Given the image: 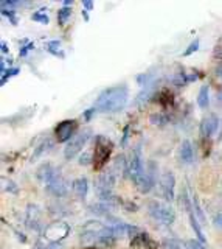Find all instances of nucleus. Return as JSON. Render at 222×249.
I'll use <instances>...</instances> for the list:
<instances>
[{
    "label": "nucleus",
    "instance_id": "32",
    "mask_svg": "<svg viewBox=\"0 0 222 249\" xmlns=\"http://www.w3.org/2000/svg\"><path fill=\"white\" fill-rule=\"evenodd\" d=\"M183 249H188V248H187V246H185V248H183Z\"/></svg>",
    "mask_w": 222,
    "mask_h": 249
},
{
    "label": "nucleus",
    "instance_id": "14",
    "mask_svg": "<svg viewBox=\"0 0 222 249\" xmlns=\"http://www.w3.org/2000/svg\"><path fill=\"white\" fill-rule=\"evenodd\" d=\"M87 179L86 178H78V179H75V181L72 182V189L75 192V195L78 196L79 199H84L86 198V195H87V190H89V187H87Z\"/></svg>",
    "mask_w": 222,
    "mask_h": 249
},
{
    "label": "nucleus",
    "instance_id": "21",
    "mask_svg": "<svg viewBox=\"0 0 222 249\" xmlns=\"http://www.w3.org/2000/svg\"><path fill=\"white\" fill-rule=\"evenodd\" d=\"M68 16H70V10H68L67 6H64L63 10H59V14H58V20H59V23H64Z\"/></svg>",
    "mask_w": 222,
    "mask_h": 249
},
{
    "label": "nucleus",
    "instance_id": "20",
    "mask_svg": "<svg viewBox=\"0 0 222 249\" xmlns=\"http://www.w3.org/2000/svg\"><path fill=\"white\" fill-rule=\"evenodd\" d=\"M193 207H194V212H196V220L199 218V220H201L202 223H205V218H204V215H202V209H201V206H199L197 198L193 199Z\"/></svg>",
    "mask_w": 222,
    "mask_h": 249
},
{
    "label": "nucleus",
    "instance_id": "6",
    "mask_svg": "<svg viewBox=\"0 0 222 249\" xmlns=\"http://www.w3.org/2000/svg\"><path fill=\"white\" fill-rule=\"evenodd\" d=\"M89 137H90V131H87V129L78 132V134H75V136L72 137V140H68V142H67L65 151H64L65 158H67V159L75 158V156L78 154V153L82 150V148H84V145L87 143Z\"/></svg>",
    "mask_w": 222,
    "mask_h": 249
},
{
    "label": "nucleus",
    "instance_id": "18",
    "mask_svg": "<svg viewBox=\"0 0 222 249\" xmlns=\"http://www.w3.org/2000/svg\"><path fill=\"white\" fill-rule=\"evenodd\" d=\"M190 220H191V224H193V229H194V231H196V233H197L199 241H205L204 232L201 231V226H199V221L196 220V216H194V213H193V212L190 213Z\"/></svg>",
    "mask_w": 222,
    "mask_h": 249
},
{
    "label": "nucleus",
    "instance_id": "27",
    "mask_svg": "<svg viewBox=\"0 0 222 249\" xmlns=\"http://www.w3.org/2000/svg\"><path fill=\"white\" fill-rule=\"evenodd\" d=\"M17 72H19L17 69H11V70H6V72H5V76L2 78V83H5V81H6V78H8V76H13L14 73H17Z\"/></svg>",
    "mask_w": 222,
    "mask_h": 249
},
{
    "label": "nucleus",
    "instance_id": "1",
    "mask_svg": "<svg viewBox=\"0 0 222 249\" xmlns=\"http://www.w3.org/2000/svg\"><path fill=\"white\" fill-rule=\"evenodd\" d=\"M127 101V88L126 86H115V88L106 89L99 93L95 107L101 112H117L123 109Z\"/></svg>",
    "mask_w": 222,
    "mask_h": 249
},
{
    "label": "nucleus",
    "instance_id": "11",
    "mask_svg": "<svg viewBox=\"0 0 222 249\" xmlns=\"http://www.w3.org/2000/svg\"><path fill=\"white\" fill-rule=\"evenodd\" d=\"M73 129H75V122L73 120H65L63 123H59L58 128H56V137H58L59 142H67V140H72Z\"/></svg>",
    "mask_w": 222,
    "mask_h": 249
},
{
    "label": "nucleus",
    "instance_id": "28",
    "mask_svg": "<svg viewBox=\"0 0 222 249\" xmlns=\"http://www.w3.org/2000/svg\"><path fill=\"white\" fill-rule=\"evenodd\" d=\"M84 5H86L87 8H92V2H84Z\"/></svg>",
    "mask_w": 222,
    "mask_h": 249
},
{
    "label": "nucleus",
    "instance_id": "7",
    "mask_svg": "<svg viewBox=\"0 0 222 249\" xmlns=\"http://www.w3.org/2000/svg\"><path fill=\"white\" fill-rule=\"evenodd\" d=\"M106 226L99 221H89L87 224H84V228L81 229V241L86 245L96 243L99 233L104 231Z\"/></svg>",
    "mask_w": 222,
    "mask_h": 249
},
{
    "label": "nucleus",
    "instance_id": "29",
    "mask_svg": "<svg viewBox=\"0 0 222 249\" xmlns=\"http://www.w3.org/2000/svg\"><path fill=\"white\" fill-rule=\"evenodd\" d=\"M2 52L5 53V52H8V50H6V45L5 44H2Z\"/></svg>",
    "mask_w": 222,
    "mask_h": 249
},
{
    "label": "nucleus",
    "instance_id": "12",
    "mask_svg": "<svg viewBox=\"0 0 222 249\" xmlns=\"http://www.w3.org/2000/svg\"><path fill=\"white\" fill-rule=\"evenodd\" d=\"M25 223L30 229H39V224H41V209L34 206V204H30L27 207V215H25Z\"/></svg>",
    "mask_w": 222,
    "mask_h": 249
},
{
    "label": "nucleus",
    "instance_id": "15",
    "mask_svg": "<svg viewBox=\"0 0 222 249\" xmlns=\"http://www.w3.org/2000/svg\"><path fill=\"white\" fill-rule=\"evenodd\" d=\"M111 170L113 171V175H115L117 178L118 176H123V173L129 171V163L126 162L125 156H118V158L115 159V162H113V165H112Z\"/></svg>",
    "mask_w": 222,
    "mask_h": 249
},
{
    "label": "nucleus",
    "instance_id": "22",
    "mask_svg": "<svg viewBox=\"0 0 222 249\" xmlns=\"http://www.w3.org/2000/svg\"><path fill=\"white\" fill-rule=\"evenodd\" d=\"M185 246L188 249H205V246L201 243V241H196V240H188Z\"/></svg>",
    "mask_w": 222,
    "mask_h": 249
},
{
    "label": "nucleus",
    "instance_id": "17",
    "mask_svg": "<svg viewBox=\"0 0 222 249\" xmlns=\"http://www.w3.org/2000/svg\"><path fill=\"white\" fill-rule=\"evenodd\" d=\"M208 101H210L208 86H202L201 92H199V97H197V105L201 107H206V106H208Z\"/></svg>",
    "mask_w": 222,
    "mask_h": 249
},
{
    "label": "nucleus",
    "instance_id": "9",
    "mask_svg": "<svg viewBox=\"0 0 222 249\" xmlns=\"http://www.w3.org/2000/svg\"><path fill=\"white\" fill-rule=\"evenodd\" d=\"M156 179H157V167L154 162H149V165L146 167V171H144V176L140 182V190L142 192H149L152 187L156 184Z\"/></svg>",
    "mask_w": 222,
    "mask_h": 249
},
{
    "label": "nucleus",
    "instance_id": "8",
    "mask_svg": "<svg viewBox=\"0 0 222 249\" xmlns=\"http://www.w3.org/2000/svg\"><path fill=\"white\" fill-rule=\"evenodd\" d=\"M174 187H175V178L173 175V171H165L160 178V195L165 201H173L174 199Z\"/></svg>",
    "mask_w": 222,
    "mask_h": 249
},
{
    "label": "nucleus",
    "instance_id": "31",
    "mask_svg": "<svg viewBox=\"0 0 222 249\" xmlns=\"http://www.w3.org/2000/svg\"><path fill=\"white\" fill-rule=\"evenodd\" d=\"M219 101H222V92L219 93Z\"/></svg>",
    "mask_w": 222,
    "mask_h": 249
},
{
    "label": "nucleus",
    "instance_id": "10",
    "mask_svg": "<svg viewBox=\"0 0 222 249\" xmlns=\"http://www.w3.org/2000/svg\"><path fill=\"white\" fill-rule=\"evenodd\" d=\"M219 126V119L214 114L206 115L201 123V136L204 139H208L214 134V131Z\"/></svg>",
    "mask_w": 222,
    "mask_h": 249
},
{
    "label": "nucleus",
    "instance_id": "19",
    "mask_svg": "<svg viewBox=\"0 0 222 249\" xmlns=\"http://www.w3.org/2000/svg\"><path fill=\"white\" fill-rule=\"evenodd\" d=\"M163 248H165V249H183L182 245H180V241L174 240V238H171V240H165V241H163Z\"/></svg>",
    "mask_w": 222,
    "mask_h": 249
},
{
    "label": "nucleus",
    "instance_id": "30",
    "mask_svg": "<svg viewBox=\"0 0 222 249\" xmlns=\"http://www.w3.org/2000/svg\"><path fill=\"white\" fill-rule=\"evenodd\" d=\"M219 187L222 189V175H221V179H219Z\"/></svg>",
    "mask_w": 222,
    "mask_h": 249
},
{
    "label": "nucleus",
    "instance_id": "23",
    "mask_svg": "<svg viewBox=\"0 0 222 249\" xmlns=\"http://www.w3.org/2000/svg\"><path fill=\"white\" fill-rule=\"evenodd\" d=\"M33 20H41V22H44V23H47L48 22V16L47 14H42V11H39V13H34L33 16Z\"/></svg>",
    "mask_w": 222,
    "mask_h": 249
},
{
    "label": "nucleus",
    "instance_id": "26",
    "mask_svg": "<svg viewBox=\"0 0 222 249\" xmlns=\"http://www.w3.org/2000/svg\"><path fill=\"white\" fill-rule=\"evenodd\" d=\"M213 223L216 224L218 228H221V229H222V212H221V213H218V215H214Z\"/></svg>",
    "mask_w": 222,
    "mask_h": 249
},
{
    "label": "nucleus",
    "instance_id": "5",
    "mask_svg": "<svg viewBox=\"0 0 222 249\" xmlns=\"http://www.w3.org/2000/svg\"><path fill=\"white\" fill-rule=\"evenodd\" d=\"M144 171H146V170H144V159H143V154H142V148L139 146V148H135V150H134L132 159H131V162H129L127 175L137 185H140L142 179L144 176Z\"/></svg>",
    "mask_w": 222,
    "mask_h": 249
},
{
    "label": "nucleus",
    "instance_id": "16",
    "mask_svg": "<svg viewBox=\"0 0 222 249\" xmlns=\"http://www.w3.org/2000/svg\"><path fill=\"white\" fill-rule=\"evenodd\" d=\"M90 210L95 215H99V216H109V213H111V207L107 206V202H103V201L96 202V204H92Z\"/></svg>",
    "mask_w": 222,
    "mask_h": 249
},
{
    "label": "nucleus",
    "instance_id": "4",
    "mask_svg": "<svg viewBox=\"0 0 222 249\" xmlns=\"http://www.w3.org/2000/svg\"><path fill=\"white\" fill-rule=\"evenodd\" d=\"M68 226L63 221H58V223H51L50 226L45 228L44 232V245L45 246H50V245H58L59 240H63L64 237H67L68 233Z\"/></svg>",
    "mask_w": 222,
    "mask_h": 249
},
{
    "label": "nucleus",
    "instance_id": "24",
    "mask_svg": "<svg viewBox=\"0 0 222 249\" xmlns=\"http://www.w3.org/2000/svg\"><path fill=\"white\" fill-rule=\"evenodd\" d=\"M197 47H199V41H197V39H196V41H194L193 44H191V45L188 47V49H187V52L183 53V54H185V56H188V54H191V53H193L194 50H197Z\"/></svg>",
    "mask_w": 222,
    "mask_h": 249
},
{
    "label": "nucleus",
    "instance_id": "25",
    "mask_svg": "<svg viewBox=\"0 0 222 249\" xmlns=\"http://www.w3.org/2000/svg\"><path fill=\"white\" fill-rule=\"evenodd\" d=\"M151 120H152V123H156V124H165V122H166V119H163L162 115H152Z\"/></svg>",
    "mask_w": 222,
    "mask_h": 249
},
{
    "label": "nucleus",
    "instance_id": "13",
    "mask_svg": "<svg viewBox=\"0 0 222 249\" xmlns=\"http://www.w3.org/2000/svg\"><path fill=\"white\" fill-rule=\"evenodd\" d=\"M179 159L182 163H191L194 159V150L190 140H183L179 148Z\"/></svg>",
    "mask_w": 222,
    "mask_h": 249
},
{
    "label": "nucleus",
    "instance_id": "3",
    "mask_svg": "<svg viewBox=\"0 0 222 249\" xmlns=\"http://www.w3.org/2000/svg\"><path fill=\"white\" fill-rule=\"evenodd\" d=\"M148 210H149V215L154 218L156 221L162 223V224H173L175 220L174 210L170 206L163 204V202L152 201L148 206Z\"/></svg>",
    "mask_w": 222,
    "mask_h": 249
},
{
    "label": "nucleus",
    "instance_id": "2",
    "mask_svg": "<svg viewBox=\"0 0 222 249\" xmlns=\"http://www.w3.org/2000/svg\"><path fill=\"white\" fill-rule=\"evenodd\" d=\"M37 176L42 179L45 184V189H47L51 195L61 198L64 196L68 190V184L64 179V176L61 175V171H58L55 167H51L50 163H45L37 171Z\"/></svg>",
    "mask_w": 222,
    "mask_h": 249
}]
</instances>
